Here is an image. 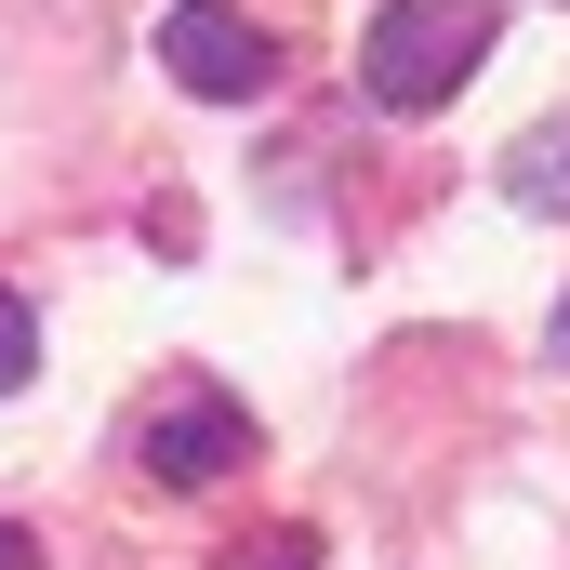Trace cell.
I'll return each mask as SVG.
<instances>
[{"label":"cell","instance_id":"7a4b0ae2","mask_svg":"<svg viewBox=\"0 0 570 570\" xmlns=\"http://www.w3.org/2000/svg\"><path fill=\"white\" fill-rule=\"evenodd\" d=\"M146 478H159V491H213V478H239V464H253V412H239V399H226V385H199V372H186V385H159V399H146Z\"/></svg>","mask_w":570,"mask_h":570},{"label":"cell","instance_id":"3957f363","mask_svg":"<svg viewBox=\"0 0 570 570\" xmlns=\"http://www.w3.org/2000/svg\"><path fill=\"white\" fill-rule=\"evenodd\" d=\"M159 67H173L199 107H253V94L279 80V40H266L239 0H173V13H159Z\"/></svg>","mask_w":570,"mask_h":570},{"label":"cell","instance_id":"52a82bcc","mask_svg":"<svg viewBox=\"0 0 570 570\" xmlns=\"http://www.w3.org/2000/svg\"><path fill=\"white\" fill-rule=\"evenodd\" d=\"M0 570H40V531H13V518H0Z\"/></svg>","mask_w":570,"mask_h":570},{"label":"cell","instance_id":"277c9868","mask_svg":"<svg viewBox=\"0 0 570 570\" xmlns=\"http://www.w3.org/2000/svg\"><path fill=\"white\" fill-rule=\"evenodd\" d=\"M504 186H518L531 213H558V199H570V134H531V146H518V173H504Z\"/></svg>","mask_w":570,"mask_h":570},{"label":"cell","instance_id":"ba28073f","mask_svg":"<svg viewBox=\"0 0 570 570\" xmlns=\"http://www.w3.org/2000/svg\"><path fill=\"white\" fill-rule=\"evenodd\" d=\"M558 358H570V305H558Z\"/></svg>","mask_w":570,"mask_h":570},{"label":"cell","instance_id":"5b68a950","mask_svg":"<svg viewBox=\"0 0 570 570\" xmlns=\"http://www.w3.org/2000/svg\"><path fill=\"white\" fill-rule=\"evenodd\" d=\"M213 570H318V531H292V518H279V531H239Z\"/></svg>","mask_w":570,"mask_h":570},{"label":"cell","instance_id":"8992f818","mask_svg":"<svg viewBox=\"0 0 570 570\" xmlns=\"http://www.w3.org/2000/svg\"><path fill=\"white\" fill-rule=\"evenodd\" d=\"M27 372H40V305H27V292H0V399H13Z\"/></svg>","mask_w":570,"mask_h":570},{"label":"cell","instance_id":"6da1fadb","mask_svg":"<svg viewBox=\"0 0 570 570\" xmlns=\"http://www.w3.org/2000/svg\"><path fill=\"white\" fill-rule=\"evenodd\" d=\"M491 40H504L491 0H385V13L358 27V94L399 107V120H425V107H451V94L491 67Z\"/></svg>","mask_w":570,"mask_h":570}]
</instances>
